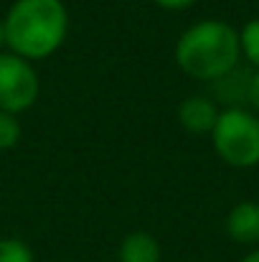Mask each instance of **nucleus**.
<instances>
[{"mask_svg": "<svg viewBox=\"0 0 259 262\" xmlns=\"http://www.w3.org/2000/svg\"><path fill=\"white\" fill-rule=\"evenodd\" d=\"M173 61L185 77L214 84L242 64L239 28L224 18H201L175 38Z\"/></svg>", "mask_w": 259, "mask_h": 262, "instance_id": "nucleus-1", "label": "nucleus"}, {"mask_svg": "<svg viewBox=\"0 0 259 262\" xmlns=\"http://www.w3.org/2000/svg\"><path fill=\"white\" fill-rule=\"evenodd\" d=\"M3 20L8 51L33 64L54 56L66 43L72 28L64 0H13Z\"/></svg>", "mask_w": 259, "mask_h": 262, "instance_id": "nucleus-2", "label": "nucleus"}, {"mask_svg": "<svg viewBox=\"0 0 259 262\" xmlns=\"http://www.w3.org/2000/svg\"><path fill=\"white\" fill-rule=\"evenodd\" d=\"M208 138L214 153L229 168L249 171L259 166V115L249 107H224Z\"/></svg>", "mask_w": 259, "mask_h": 262, "instance_id": "nucleus-3", "label": "nucleus"}, {"mask_svg": "<svg viewBox=\"0 0 259 262\" xmlns=\"http://www.w3.org/2000/svg\"><path fill=\"white\" fill-rule=\"evenodd\" d=\"M41 97V74L33 61L3 51L0 54V110L23 115Z\"/></svg>", "mask_w": 259, "mask_h": 262, "instance_id": "nucleus-4", "label": "nucleus"}, {"mask_svg": "<svg viewBox=\"0 0 259 262\" xmlns=\"http://www.w3.org/2000/svg\"><path fill=\"white\" fill-rule=\"evenodd\" d=\"M219 112H221V107L216 104V99L211 94H191L178 104L175 117H178V125L185 133L211 135V130L219 120Z\"/></svg>", "mask_w": 259, "mask_h": 262, "instance_id": "nucleus-5", "label": "nucleus"}, {"mask_svg": "<svg viewBox=\"0 0 259 262\" xmlns=\"http://www.w3.org/2000/svg\"><path fill=\"white\" fill-rule=\"evenodd\" d=\"M224 229L231 242L244 245V247H257L259 245V201L244 199L234 204L226 214Z\"/></svg>", "mask_w": 259, "mask_h": 262, "instance_id": "nucleus-6", "label": "nucleus"}, {"mask_svg": "<svg viewBox=\"0 0 259 262\" xmlns=\"http://www.w3.org/2000/svg\"><path fill=\"white\" fill-rule=\"evenodd\" d=\"M249 79H252V69H242V64L237 69H231L229 74H224L221 79H216L214 89V99L216 104L224 107H247V97H249Z\"/></svg>", "mask_w": 259, "mask_h": 262, "instance_id": "nucleus-7", "label": "nucleus"}, {"mask_svg": "<svg viewBox=\"0 0 259 262\" xmlns=\"http://www.w3.org/2000/svg\"><path fill=\"white\" fill-rule=\"evenodd\" d=\"M117 262H163V247L155 234L135 229L122 237L117 247Z\"/></svg>", "mask_w": 259, "mask_h": 262, "instance_id": "nucleus-8", "label": "nucleus"}, {"mask_svg": "<svg viewBox=\"0 0 259 262\" xmlns=\"http://www.w3.org/2000/svg\"><path fill=\"white\" fill-rule=\"evenodd\" d=\"M239 49L249 69H259V18L247 20L239 28Z\"/></svg>", "mask_w": 259, "mask_h": 262, "instance_id": "nucleus-9", "label": "nucleus"}, {"mask_svg": "<svg viewBox=\"0 0 259 262\" xmlns=\"http://www.w3.org/2000/svg\"><path fill=\"white\" fill-rule=\"evenodd\" d=\"M23 138V125H20V115L5 112L0 110V153L13 150Z\"/></svg>", "mask_w": 259, "mask_h": 262, "instance_id": "nucleus-10", "label": "nucleus"}, {"mask_svg": "<svg viewBox=\"0 0 259 262\" xmlns=\"http://www.w3.org/2000/svg\"><path fill=\"white\" fill-rule=\"evenodd\" d=\"M0 262H36V255L26 239L0 237Z\"/></svg>", "mask_w": 259, "mask_h": 262, "instance_id": "nucleus-11", "label": "nucleus"}, {"mask_svg": "<svg viewBox=\"0 0 259 262\" xmlns=\"http://www.w3.org/2000/svg\"><path fill=\"white\" fill-rule=\"evenodd\" d=\"M160 10H168V13H183L188 8H193L198 0H153Z\"/></svg>", "mask_w": 259, "mask_h": 262, "instance_id": "nucleus-12", "label": "nucleus"}, {"mask_svg": "<svg viewBox=\"0 0 259 262\" xmlns=\"http://www.w3.org/2000/svg\"><path fill=\"white\" fill-rule=\"evenodd\" d=\"M247 107L259 115V69H252V79H249V97H247Z\"/></svg>", "mask_w": 259, "mask_h": 262, "instance_id": "nucleus-13", "label": "nucleus"}, {"mask_svg": "<svg viewBox=\"0 0 259 262\" xmlns=\"http://www.w3.org/2000/svg\"><path fill=\"white\" fill-rule=\"evenodd\" d=\"M3 51H8V38H5V20L0 15V54Z\"/></svg>", "mask_w": 259, "mask_h": 262, "instance_id": "nucleus-14", "label": "nucleus"}, {"mask_svg": "<svg viewBox=\"0 0 259 262\" xmlns=\"http://www.w3.org/2000/svg\"><path fill=\"white\" fill-rule=\"evenodd\" d=\"M239 262H259V247H252V250H249Z\"/></svg>", "mask_w": 259, "mask_h": 262, "instance_id": "nucleus-15", "label": "nucleus"}]
</instances>
